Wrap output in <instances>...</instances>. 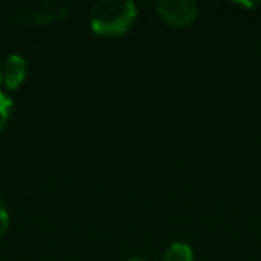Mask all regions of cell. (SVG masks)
<instances>
[{"mask_svg": "<svg viewBox=\"0 0 261 261\" xmlns=\"http://www.w3.org/2000/svg\"><path fill=\"white\" fill-rule=\"evenodd\" d=\"M163 261H193V252L186 243L175 242L165 250Z\"/></svg>", "mask_w": 261, "mask_h": 261, "instance_id": "5", "label": "cell"}, {"mask_svg": "<svg viewBox=\"0 0 261 261\" xmlns=\"http://www.w3.org/2000/svg\"><path fill=\"white\" fill-rule=\"evenodd\" d=\"M13 109V100L9 98L8 93L4 91H0V130L4 129L6 123H8V118H9V113Z\"/></svg>", "mask_w": 261, "mask_h": 261, "instance_id": "6", "label": "cell"}, {"mask_svg": "<svg viewBox=\"0 0 261 261\" xmlns=\"http://www.w3.org/2000/svg\"><path fill=\"white\" fill-rule=\"evenodd\" d=\"M8 225H9V215H8V210H6L4 202H2V199H0V236L6 232Z\"/></svg>", "mask_w": 261, "mask_h": 261, "instance_id": "7", "label": "cell"}, {"mask_svg": "<svg viewBox=\"0 0 261 261\" xmlns=\"http://www.w3.org/2000/svg\"><path fill=\"white\" fill-rule=\"evenodd\" d=\"M27 75V63L22 56L18 54H11L8 56V59L4 61L2 66V81L9 90H15L20 84L23 83Z\"/></svg>", "mask_w": 261, "mask_h": 261, "instance_id": "4", "label": "cell"}, {"mask_svg": "<svg viewBox=\"0 0 261 261\" xmlns=\"http://www.w3.org/2000/svg\"><path fill=\"white\" fill-rule=\"evenodd\" d=\"M129 261H147V259H140V257H136V259H129Z\"/></svg>", "mask_w": 261, "mask_h": 261, "instance_id": "8", "label": "cell"}, {"mask_svg": "<svg viewBox=\"0 0 261 261\" xmlns=\"http://www.w3.org/2000/svg\"><path fill=\"white\" fill-rule=\"evenodd\" d=\"M0 83H2V70H0Z\"/></svg>", "mask_w": 261, "mask_h": 261, "instance_id": "9", "label": "cell"}, {"mask_svg": "<svg viewBox=\"0 0 261 261\" xmlns=\"http://www.w3.org/2000/svg\"><path fill=\"white\" fill-rule=\"evenodd\" d=\"M75 8L70 4H59V2H20V4H9L2 8L0 16L9 20L11 23L18 25H41V23H54L68 20L73 15Z\"/></svg>", "mask_w": 261, "mask_h": 261, "instance_id": "2", "label": "cell"}, {"mask_svg": "<svg viewBox=\"0 0 261 261\" xmlns=\"http://www.w3.org/2000/svg\"><path fill=\"white\" fill-rule=\"evenodd\" d=\"M156 9L165 22L175 27L190 25L199 15V6L193 0H160Z\"/></svg>", "mask_w": 261, "mask_h": 261, "instance_id": "3", "label": "cell"}, {"mask_svg": "<svg viewBox=\"0 0 261 261\" xmlns=\"http://www.w3.org/2000/svg\"><path fill=\"white\" fill-rule=\"evenodd\" d=\"M136 20V6L127 0H100L90 11V25L95 34L106 38L122 36Z\"/></svg>", "mask_w": 261, "mask_h": 261, "instance_id": "1", "label": "cell"}]
</instances>
